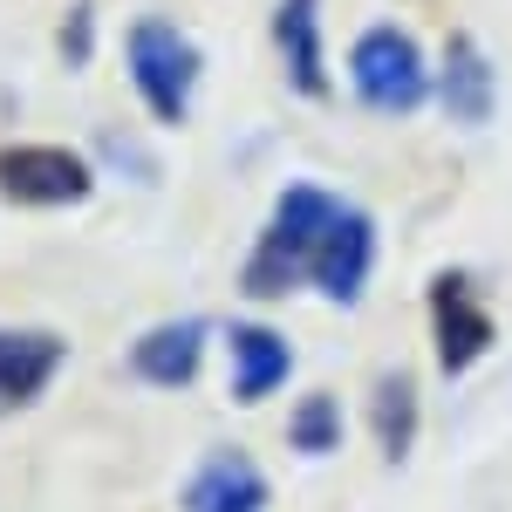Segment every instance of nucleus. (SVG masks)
<instances>
[{
	"instance_id": "7ed1b4c3",
	"label": "nucleus",
	"mask_w": 512,
	"mask_h": 512,
	"mask_svg": "<svg viewBox=\"0 0 512 512\" xmlns=\"http://www.w3.org/2000/svg\"><path fill=\"white\" fill-rule=\"evenodd\" d=\"M349 69H355L362 103H376V110H417L431 96L424 55H417V41L403 35V28H369V35L355 41Z\"/></svg>"
},
{
	"instance_id": "1a4fd4ad",
	"label": "nucleus",
	"mask_w": 512,
	"mask_h": 512,
	"mask_svg": "<svg viewBox=\"0 0 512 512\" xmlns=\"http://www.w3.org/2000/svg\"><path fill=\"white\" fill-rule=\"evenodd\" d=\"M198 362H205V321H171V328H151V335L130 349V369H137L144 383H164V390L192 383Z\"/></svg>"
},
{
	"instance_id": "f8f14e48",
	"label": "nucleus",
	"mask_w": 512,
	"mask_h": 512,
	"mask_svg": "<svg viewBox=\"0 0 512 512\" xmlns=\"http://www.w3.org/2000/svg\"><path fill=\"white\" fill-rule=\"evenodd\" d=\"M437 89H444V110H451L458 123L492 117V62H485L465 35L444 48V82H437Z\"/></svg>"
},
{
	"instance_id": "4468645a",
	"label": "nucleus",
	"mask_w": 512,
	"mask_h": 512,
	"mask_svg": "<svg viewBox=\"0 0 512 512\" xmlns=\"http://www.w3.org/2000/svg\"><path fill=\"white\" fill-rule=\"evenodd\" d=\"M294 451H335L342 444V424H335V396H308L301 410H294Z\"/></svg>"
},
{
	"instance_id": "f257e3e1",
	"label": "nucleus",
	"mask_w": 512,
	"mask_h": 512,
	"mask_svg": "<svg viewBox=\"0 0 512 512\" xmlns=\"http://www.w3.org/2000/svg\"><path fill=\"white\" fill-rule=\"evenodd\" d=\"M335 212H342L335 192H321V185H287L274 226L260 233L246 274H239V287H246V294H287V287L315 280V253H321V233H328Z\"/></svg>"
},
{
	"instance_id": "f03ea898",
	"label": "nucleus",
	"mask_w": 512,
	"mask_h": 512,
	"mask_svg": "<svg viewBox=\"0 0 512 512\" xmlns=\"http://www.w3.org/2000/svg\"><path fill=\"white\" fill-rule=\"evenodd\" d=\"M130 82L151 103V117L178 123L185 103H192V82H198V48L171 21H137L130 28Z\"/></svg>"
},
{
	"instance_id": "423d86ee",
	"label": "nucleus",
	"mask_w": 512,
	"mask_h": 512,
	"mask_svg": "<svg viewBox=\"0 0 512 512\" xmlns=\"http://www.w3.org/2000/svg\"><path fill=\"white\" fill-rule=\"evenodd\" d=\"M369 260H376V226H369V212L342 205V212L328 219V233H321L315 287L328 294V301H355L362 280H369Z\"/></svg>"
},
{
	"instance_id": "0eeeda50",
	"label": "nucleus",
	"mask_w": 512,
	"mask_h": 512,
	"mask_svg": "<svg viewBox=\"0 0 512 512\" xmlns=\"http://www.w3.org/2000/svg\"><path fill=\"white\" fill-rule=\"evenodd\" d=\"M62 369V335L41 328H0V417L28 410Z\"/></svg>"
},
{
	"instance_id": "20e7f679",
	"label": "nucleus",
	"mask_w": 512,
	"mask_h": 512,
	"mask_svg": "<svg viewBox=\"0 0 512 512\" xmlns=\"http://www.w3.org/2000/svg\"><path fill=\"white\" fill-rule=\"evenodd\" d=\"M0 192L14 205H76V198H89V164L76 151H55V144H7Z\"/></svg>"
},
{
	"instance_id": "ddd939ff",
	"label": "nucleus",
	"mask_w": 512,
	"mask_h": 512,
	"mask_svg": "<svg viewBox=\"0 0 512 512\" xmlns=\"http://www.w3.org/2000/svg\"><path fill=\"white\" fill-rule=\"evenodd\" d=\"M376 431H383V458L410 451V376H383L376 383Z\"/></svg>"
},
{
	"instance_id": "9b49d317",
	"label": "nucleus",
	"mask_w": 512,
	"mask_h": 512,
	"mask_svg": "<svg viewBox=\"0 0 512 512\" xmlns=\"http://www.w3.org/2000/svg\"><path fill=\"white\" fill-rule=\"evenodd\" d=\"M274 41H280V62H287V82H294L301 96H321L328 76H321V14H315V0H280Z\"/></svg>"
},
{
	"instance_id": "9d476101",
	"label": "nucleus",
	"mask_w": 512,
	"mask_h": 512,
	"mask_svg": "<svg viewBox=\"0 0 512 512\" xmlns=\"http://www.w3.org/2000/svg\"><path fill=\"white\" fill-rule=\"evenodd\" d=\"M260 506H267V478L233 451L198 465V478L185 485V512H260Z\"/></svg>"
},
{
	"instance_id": "6e6552de",
	"label": "nucleus",
	"mask_w": 512,
	"mask_h": 512,
	"mask_svg": "<svg viewBox=\"0 0 512 512\" xmlns=\"http://www.w3.org/2000/svg\"><path fill=\"white\" fill-rule=\"evenodd\" d=\"M287 369H294V349L280 342L274 328L239 321V328H233V396H239V403L274 396L280 383H287Z\"/></svg>"
},
{
	"instance_id": "39448f33",
	"label": "nucleus",
	"mask_w": 512,
	"mask_h": 512,
	"mask_svg": "<svg viewBox=\"0 0 512 512\" xmlns=\"http://www.w3.org/2000/svg\"><path fill=\"white\" fill-rule=\"evenodd\" d=\"M431 335H437V362H444V376L472 369L478 355L492 349V315L478 308V294H472V280H465V274H437L431 280Z\"/></svg>"
}]
</instances>
